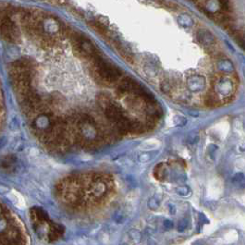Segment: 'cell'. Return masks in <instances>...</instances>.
Segmentation results:
<instances>
[{
    "label": "cell",
    "mask_w": 245,
    "mask_h": 245,
    "mask_svg": "<svg viewBox=\"0 0 245 245\" xmlns=\"http://www.w3.org/2000/svg\"><path fill=\"white\" fill-rule=\"evenodd\" d=\"M93 73L96 81L104 84H112L119 80L121 71L117 67L111 65L99 55L92 60Z\"/></svg>",
    "instance_id": "1"
},
{
    "label": "cell",
    "mask_w": 245,
    "mask_h": 245,
    "mask_svg": "<svg viewBox=\"0 0 245 245\" xmlns=\"http://www.w3.org/2000/svg\"><path fill=\"white\" fill-rule=\"evenodd\" d=\"M11 11L0 8V35L5 41L13 43L19 38V30L10 16Z\"/></svg>",
    "instance_id": "2"
},
{
    "label": "cell",
    "mask_w": 245,
    "mask_h": 245,
    "mask_svg": "<svg viewBox=\"0 0 245 245\" xmlns=\"http://www.w3.org/2000/svg\"><path fill=\"white\" fill-rule=\"evenodd\" d=\"M72 44L76 53L84 58L92 60L93 58L100 55L96 46L84 35L80 34L73 35Z\"/></svg>",
    "instance_id": "3"
},
{
    "label": "cell",
    "mask_w": 245,
    "mask_h": 245,
    "mask_svg": "<svg viewBox=\"0 0 245 245\" xmlns=\"http://www.w3.org/2000/svg\"><path fill=\"white\" fill-rule=\"evenodd\" d=\"M232 35H234V37L236 38L238 44L245 50V35H243V34H242L241 32H239V31H236V30H234V31L232 32Z\"/></svg>",
    "instance_id": "4"
},
{
    "label": "cell",
    "mask_w": 245,
    "mask_h": 245,
    "mask_svg": "<svg viewBox=\"0 0 245 245\" xmlns=\"http://www.w3.org/2000/svg\"><path fill=\"white\" fill-rule=\"evenodd\" d=\"M176 192H177V194H178L180 196H187V195H189L191 191H190V188L188 186H181V187H178L176 189Z\"/></svg>",
    "instance_id": "5"
},
{
    "label": "cell",
    "mask_w": 245,
    "mask_h": 245,
    "mask_svg": "<svg viewBox=\"0 0 245 245\" xmlns=\"http://www.w3.org/2000/svg\"><path fill=\"white\" fill-rule=\"evenodd\" d=\"M218 2L220 3L221 7H222V11L229 13L230 12V0H218Z\"/></svg>",
    "instance_id": "6"
},
{
    "label": "cell",
    "mask_w": 245,
    "mask_h": 245,
    "mask_svg": "<svg viewBox=\"0 0 245 245\" xmlns=\"http://www.w3.org/2000/svg\"><path fill=\"white\" fill-rule=\"evenodd\" d=\"M159 205H160L159 201L155 198H151L148 201V207L152 210H156L159 207Z\"/></svg>",
    "instance_id": "7"
},
{
    "label": "cell",
    "mask_w": 245,
    "mask_h": 245,
    "mask_svg": "<svg viewBox=\"0 0 245 245\" xmlns=\"http://www.w3.org/2000/svg\"><path fill=\"white\" fill-rule=\"evenodd\" d=\"M245 180V176L243 173H242V172H239V173H237L236 175L233 177V178H232V181L234 182V183H242V182H243Z\"/></svg>",
    "instance_id": "8"
},
{
    "label": "cell",
    "mask_w": 245,
    "mask_h": 245,
    "mask_svg": "<svg viewBox=\"0 0 245 245\" xmlns=\"http://www.w3.org/2000/svg\"><path fill=\"white\" fill-rule=\"evenodd\" d=\"M205 103L206 105H208V106H214V105H216V100L214 96L212 95H206V98H205Z\"/></svg>",
    "instance_id": "9"
},
{
    "label": "cell",
    "mask_w": 245,
    "mask_h": 245,
    "mask_svg": "<svg viewBox=\"0 0 245 245\" xmlns=\"http://www.w3.org/2000/svg\"><path fill=\"white\" fill-rule=\"evenodd\" d=\"M187 226H188V223H187V221H186L185 219H182V220H180V221L178 222V230L179 232H182V231H184V230L186 229Z\"/></svg>",
    "instance_id": "10"
},
{
    "label": "cell",
    "mask_w": 245,
    "mask_h": 245,
    "mask_svg": "<svg viewBox=\"0 0 245 245\" xmlns=\"http://www.w3.org/2000/svg\"><path fill=\"white\" fill-rule=\"evenodd\" d=\"M161 88H162V90L165 92V93H169V91H171V85H170V83L169 82V81H163L162 82V85H161Z\"/></svg>",
    "instance_id": "11"
},
{
    "label": "cell",
    "mask_w": 245,
    "mask_h": 245,
    "mask_svg": "<svg viewBox=\"0 0 245 245\" xmlns=\"http://www.w3.org/2000/svg\"><path fill=\"white\" fill-rule=\"evenodd\" d=\"M154 156V155H150V154H145V155H141L140 156V161L141 162H146V161H149L150 159H152Z\"/></svg>",
    "instance_id": "12"
},
{
    "label": "cell",
    "mask_w": 245,
    "mask_h": 245,
    "mask_svg": "<svg viewBox=\"0 0 245 245\" xmlns=\"http://www.w3.org/2000/svg\"><path fill=\"white\" fill-rule=\"evenodd\" d=\"M173 222L171 221V220H169V219H166L165 221H164V228L166 229H171L172 228H173Z\"/></svg>",
    "instance_id": "13"
},
{
    "label": "cell",
    "mask_w": 245,
    "mask_h": 245,
    "mask_svg": "<svg viewBox=\"0 0 245 245\" xmlns=\"http://www.w3.org/2000/svg\"><path fill=\"white\" fill-rule=\"evenodd\" d=\"M131 236L132 237L133 240H136L137 242H139L141 239V234L137 231V230H132L131 232Z\"/></svg>",
    "instance_id": "14"
},
{
    "label": "cell",
    "mask_w": 245,
    "mask_h": 245,
    "mask_svg": "<svg viewBox=\"0 0 245 245\" xmlns=\"http://www.w3.org/2000/svg\"><path fill=\"white\" fill-rule=\"evenodd\" d=\"M169 213H170V214H173V215H174V214H175V213H176V207H175V206H174L173 205H169Z\"/></svg>",
    "instance_id": "15"
},
{
    "label": "cell",
    "mask_w": 245,
    "mask_h": 245,
    "mask_svg": "<svg viewBox=\"0 0 245 245\" xmlns=\"http://www.w3.org/2000/svg\"><path fill=\"white\" fill-rule=\"evenodd\" d=\"M147 243H148V245H158L155 242H154L153 240H149Z\"/></svg>",
    "instance_id": "16"
},
{
    "label": "cell",
    "mask_w": 245,
    "mask_h": 245,
    "mask_svg": "<svg viewBox=\"0 0 245 245\" xmlns=\"http://www.w3.org/2000/svg\"><path fill=\"white\" fill-rule=\"evenodd\" d=\"M193 245H206V244H205V243H203V242H196V243H193Z\"/></svg>",
    "instance_id": "17"
}]
</instances>
